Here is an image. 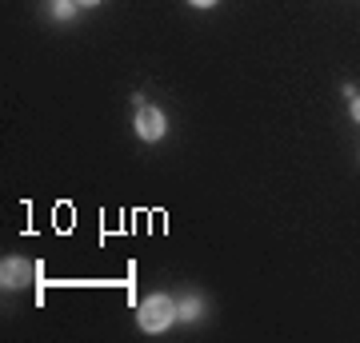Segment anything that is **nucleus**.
Segmentation results:
<instances>
[{
  "label": "nucleus",
  "mask_w": 360,
  "mask_h": 343,
  "mask_svg": "<svg viewBox=\"0 0 360 343\" xmlns=\"http://www.w3.org/2000/svg\"><path fill=\"white\" fill-rule=\"evenodd\" d=\"M136 319H141V331L156 335V331H165L168 323H176V300H168V295H148L141 304V311H136Z\"/></svg>",
  "instance_id": "obj_1"
},
{
  "label": "nucleus",
  "mask_w": 360,
  "mask_h": 343,
  "mask_svg": "<svg viewBox=\"0 0 360 343\" xmlns=\"http://www.w3.org/2000/svg\"><path fill=\"white\" fill-rule=\"evenodd\" d=\"M132 128H136V136H141V140L156 144V140L168 132V116L160 112V108H153V104H144V108H136V120H132Z\"/></svg>",
  "instance_id": "obj_2"
},
{
  "label": "nucleus",
  "mask_w": 360,
  "mask_h": 343,
  "mask_svg": "<svg viewBox=\"0 0 360 343\" xmlns=\"http://www.w3.org/2000/svg\"><path fill=\"white\" fill-rule=\"evenodd\" d=\"M0 280H4L8 292H20V288H28V280H32V264L20 260V255H8L4 267H0Z\"/></svg>",
  "instance_id": "obj_3"
},
{
  "label": "nucleus",
  "mask_w": 360,
  "mask_h": 343,
  "mask_svg": "<svg viewBox=\"0 0 360 343\" xmlns=\"http://www.w3.org/2000/svg\"><path fill=\"white\" fill-rule=\"evenodd\" d=\"M176 319H200V300L196 295H184L176 304Z\"/></svg>",
  "instance_id": "obj_4"
},
{
  "label": "nucleus",
  "mask_w": 360,
  "mask_h": 343,
  "mask_svg": "<svg viewBox=\"0 0 360 343\" xmlns=\"http://www.w3.org/2000/svg\"><path fill=\"white\" fill-rule=\"evenodd\" d=\"M72 8H77V0H52V16H56V20H68Z\"/></svg>",
  "instance_id": "obj_5"
},
{
  "label": "nucleus",
  "mask_w": 360,
  "mask_h": 343,
  "mask_svg": "<svg viewBox=\"0 0 360 343\" xmlns=\"http://www.w3.org/2000/svg\"><path fill=\"white\" fill-rule=\"evenodd\" d=\"M348 112H352V120L360 124V96H352V104H348Z\"/></svg>",
  "instance_id": "obj_6"
},
{
  "label": "nucleus",
  "mask_w": 360,
  "mask_h": 343,
  "mask_svg": "<svg viewBox=\"0 0 360 343\" xmlns=\"http://www.w3.org/2000/svg\"><path fill=\"white\" fill-rule=\"evenodd\" d=\"M188 4H193V8H212L217 0H188Z\"/></svg>",
  "instance_id": "obj_7"
},
{
  "label": "nucleus",
  "mask_w": 360,
  "mask_h": 343,
  "mask_svg": "<svg viewBox=\"0 0 360 343\" xmlns=\"http://www.w3.org/2000/svg\"><path fill=\"white\" fill-rule=\"evenodd\" d=\"M80 8H96V4H104V0H77Z\"/></svg>",
  "instance_id": "obj_8"
}]
</instances>
